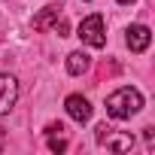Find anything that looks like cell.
Segmentation results:
<instances>
[{"label":"cell","mask_w":155,"mask_h":155,"mask_svg":"<svg viewBox=\"0 0 155 155\" xmlns=\"http://www.w3.org/2000/svg\"><path fill=\"white\" fill-rule=\"evenodd\" d=\"M140 107H143V97H140V91L131 88V85H122L119 91H113V94L107 97V113H110L113 119H131L134 113H140Z\"/></svg>","instance_id":"obj_1"},{"label":"cell","mask_w":155,"mask_h":155,"mask_svg":"<svg viewBox=\"0 0 155 155\" xmlns=\"http://www.w3.org/2000/svg\"><path fill=\"white\" fill-rule=\"evenodd\" d=\"M76 37H79L82 43H88L91 49H104V46H107V37H104V15H88V18H82Z\"/></svg>","instance_id":"obj_2"},{"label":"cell","mask_w":155,"mask_h":155,"mask_svg":"<svg viewBox=\"0 0 155 155\" xmlns=\"http://www.w3.org/2000/svg\"><path fill=\"white\" fill-rule=\"evenodd\" d=\"M15 97H18V82H15V76L0 73V116L12 110Z\"/></svg>","instance_id":"obj_3"},{"label":"cell","mask_w":155,"mask_h":155,"mask_svg":"<svg viewBox=\"0 0 155 155\" xmlns=\"http://www.w3.org/2000/svg\"><path fill=\"white\" fill-rule=\"evenodd\" d=\"M64 107H67V116H70L73 122H79V125L91 119V104H88V101H85L82 94H70Z\"/></svg>","instance_id":"obj_4"},{"label":"cell","mask_w":155,"mask_h":155,"mask_svg":"<svg viewBox=\"0 0 155 155\" xmlns=\"http://www.w3.org/2000/svg\"><path fill=\"white\" fill-rule=\"evenodd\" d=\"M128 49L131 52H146L149 49V43H152V31L146 28V25H134V28H128Z\"/></svg>","instance_id":"obj_5"},{"label":"cell","mask_w":155,"mask_h":155,"mask_svg":"<svg viewBox=\"0 0 155 155\" xmlns=\"http://www.w3.org/2000/svg\"><path fill=\"white\" fill-rule=\"evenodd\" d=\"M58 18H61V6H46V9L34 18V31H49Z\"/></svg>","instance_id":"obj_6"},{"label":"cell","mask_w":155,"mask_h":155,"mask_svg":"<svg viewBox=\"0 0 155 155\" xmlns=\"http://www.w3.org/2000/svg\"><path fill=\"white\" fill-rule=\"evenodd\" d=\"M88 55L85 52H70L67 55V73H73V76H79V73H85L88 70Z\"/></svg>","instance_id":"obj_7"},{"label":"cell","mask_w":155,"mask_h":155,"mask_svg":"<svg viewBox=\"0 0 155 155\" xmlns=\"http://www.w3.org/2000/svg\"><path fill=\"white\" fill-rule=\"evenodd\" d=\"M104 143H107L113 152H128V149L134 146V137H131V134H116V137H113V131H110V134L104 137Z\"/></svg>","instance_id":"obj_8"},{"label":"cell","mask_w":155,"mask_h":155,"mask_svg":"<svg viewBox=\"0 0 155 155\" xmlns=\"http://www.w3.org/2000/svg\"><path fill=\"white\" fill-rule=\"evenodd\" d=\"M49 149H52V152H64V149H67V143H64L61 137H49Z\"/></svg>","instance_id":"obj_9"},{"label":"cell","mask_w":155,"mask_h":155,"mask_svg":"<svg viewBox=\"0 0 155 155\" xmlns=\"http://www.w3.org/2000/svg\"><path fill=\"white\" fill-rule=\"evenodd\" d=\"M119 3H125V6H128V3H134V0H119Z\"/></svg>","instance_id":"obj_10"}]
</instances>
